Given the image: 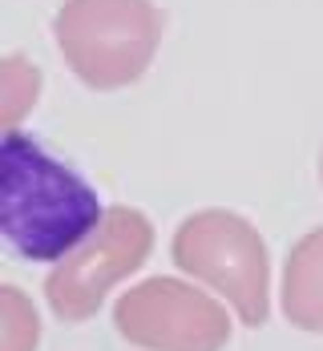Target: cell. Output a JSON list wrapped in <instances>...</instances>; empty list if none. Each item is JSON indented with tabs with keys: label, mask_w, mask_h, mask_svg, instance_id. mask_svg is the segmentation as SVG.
I'll list each match as a JSON object with an SVG mask.
<instances>
[{
	"label": "cell",
	"mask_w": 323,
	"mask_h": 351,
	"mask_svg": "<svg viewBox=\"0 0 323 351\" xmlns=\"http://www.w3.org/2000/svg\"><path fill=\"white\" fill-rule=\"evenodd\" d=\"M4 239L29 263H61L101 226V194L21 130L0 138Z\"/></svg>",
	"instance_id": "1"
},
{
	"label": "cell",
	"mask_w": 323,
	"mask_h": 351,
	"mask_svg": "<svg viewBox=\"0 0 323 351\" xmlns=\"http://www.w3.org/2000/svg\"><path fill=\"white\" fill-rule=\"evenodd\" d=\"M4 351H33L40 339V323H36L29 299L16 287H4Z\"/></svg>",
	"instance_id": "8"
},
{
	"label": "cell",
	"mask_w": 323,
	"mask_h": 351,
	"mask_svg": "<svg viewBox=\"0 0 323 351\" xmlns=\"http://www.w3.org/2000/svg\"><path fill=\"white\" fill-rule=\"evenodd\" d=\"M0 89H4V101H0L4 130H16L21 117L33 109L36 93H40V69H33L21 53H8L0 61Z\"/></svg>",
	"instance_id": "7"
},
{
	"label": "cell",
	"mask_w": 323,
	"mask_h": 351,
	"mask_svg": "<svg viewBox=\"0 0 323 351\" xmlns=\"http://www.w3.org/2000/svg\"><path fill=\"white\" fill-rule=\"evenodd\" d=\"M53 36L89 89H125L162 45V12L154 0H65Z\"/></svg>",
	"instance_id": "2"
},
{
	"label": "cell",
	"mask_w": 323,
	"mask_h": 351,
	"mask_svg": "<svg viewBox=\"0 0 323 351\" xmlns=\"http://www.w3.org/2000/svg\"><path fill=\"white\" fill-rule=\"evenodd\" d=\"M182 275L218 291L247 327L267 323L271 311V258L267 243L243 214L198 210L174 230L170 246Z\"/></svg>",
	"instance_id": "3"
},
{
	"label": "cell",
	"mask_w": 323,
	"mask_h": 351,
	"mask_svg": "<svg viewBox=\"0 0 323 351\" xmlns=\"http://www.w3.org/2000/svg\"><path fill=\"white\" fill-rule=\"evenodd\" d=\"M154 250V226L142 210L134 206H109L101 226L61 258L49 279H45V299L53 315L65 323H85L101 311V299L130 279Z\"/></svg>",
	"instance_id": "4"
},
{
	"label": "cell",
	"mask_w": 323,
	"mask_h": 351,
	"mask_svg": "<svg viewBox=\"0 0 323 351\" xmlns=\"http://www.w3.org/2000/svg\"><path fill=\"white\" fill-rule=\"evenodd\" d=\"M113 327L142 351H222L230 339L226 307L182 279H145L113 307Z\"/></svg>",
	"instance_id": "5"
},
{
	"label": "cell",
	"mask_w": 323,
	"mask_h": 351,
	"mask_svg": "<svg viewBox=\"0 0 323 351\" xmlns=\"http://www.w3.org/2000/svg\"><path fill=\"white\" fill-rule=\"evenodd\" d=\"M283 315L299 331L323 335V226L291 246L283 267Z\"/></svg>",
	"instance_id": "6"
},
{
	"label": "cell",
	"mask_w": 323,
	"mask_h": 351,
	"mask_svg": "<svg viewBox=\"0 0 323 351\" xmlns=\"http://www.w3.org/2000/svg\"><path fill=\"white\" fill-rule=\"evenodd\" d=\"M320 178H323V158H320Z\"/></svg>",
	"instance_id": "9"
}]
</instances>
